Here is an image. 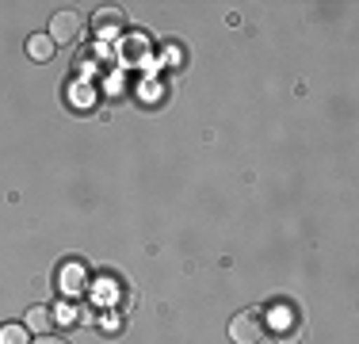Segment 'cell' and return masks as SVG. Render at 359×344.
<instances>
[{"mask_svg":"<svg viewBox=\"0 0 359 344\" xmlns=\"http://www.w3.org/2000/svg\"><path fill=\"white\" fill-rule=\"evenodd\" d=\"M229 340L233 344H260L264 340V314L260 310H241L229 322Z\"/></svg>","mask_w":359,"mask_h":344,"instance_id":"1","label":"cell"},{"mask_svg":"<svg viewBox=\"0 0 359 344\" xmlns=\"http://www.w3.org/2000/svg\"><path fill=\"white\" fill-rule=\"evenodd\" d=\"M81 31H84V15L81 12H73V8H62V12L50 20V39H54V46L57 42H73V39H81Z\"/></svg>","mask_w":359,"mask_h":344,"instance_id":"2","label":"cell"},{"mask_svg":"<svg viewBox=\"0 0 359 344\" xmlns=\"http://www.w3.org/2000/svg\"><path fill=\"white\" fill-rule=\"evenodd\" d=\"M123 31H126V20H123V12H118V8H100V12L92 15V34H96L100 42L123 39Z\"/></svg>","mask_w":359,"mask_h":344,"instance_id":"3","label":"cell"},{"mask_svg":"<svg viewBox=\"0 0 359 344\" xmlns=\"http://www.w3.org/2000/svg\"><path fill=\"white\" fill-rule=\"evenodd\" d=\"M57 287H62V295H69L76 298L84 291V268L81 264H65L62 272H57Z\"/></svg>","mask_w":359,"mask_h":344,"instance_id":"4","label":"cell"},{"mask_svg":"<svg viewBox=\"0 0 359 344\" xmlns=\"http://www.w3.org/2000/svg\"><path fill=\"white\" fill-rule=\"evenodd\" d=\"M54 39H50V34H31L27 39V58L31 62H50V58H54Z\"/></svg>","mask_w":359,"mask_h":344,"instance_id":"5","label":"cell"},{"mask_svg":"<svg viewBox=\"0 0 359 344\" xmlns=\"http://www.w3.org/2000/svg\"><path fill=\"white\" fill-rule=\"evenodd\" d=\"M50 325H54V314H50L46 306H31V310H27V329L50 333Z\"/></svg>","mask_w":359,"mask_h":344,"instance_id":"6","label":"cell"},{"mask_svg":"<svg viewBox=\"0 0 359 344\" xmlns=\"http://www.w3.org/2000/svg\"><path fill=\"white\" fill-rule=\"evenodd\" d=\"M0 344H31L27 325H0Z\"/></svg>","mask_w":359,"mask_h":344,"instance_id":"7","label":"cell"},{"mask_svg":"<svg viewBox=\"0 0 359 344\" xmlns=\"http://www.w3.org/2000/svg\"><path fill=\"white\" fill-rule=\"evenodd\" d=\"M50 314H54V322H57V325H76V322H81V317H76V306H73V303H57L54 310H50Z\"/></svg>","mask_w":359,"mask_h":344,"instance_id":"8","label":"cell"},{"mask_svg":"<svg viewBox=\"0 0 359 344\" xmlns=\"http://www.w3.org/2000/svg\"><path fill=\"white\" fill-rule=\"evenodd\" d=\"M35 344H69V340H62V337H42V340H35Z\"/></svg>","mask_w":359,"mask_h":344,"instance_id":"9","label":"cell"}]
</instances>
